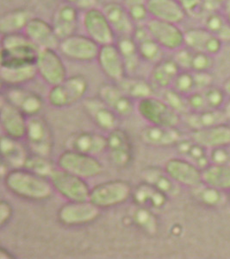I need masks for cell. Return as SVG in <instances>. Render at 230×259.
I'll list each match as a JSON object with an SVG mask.
<instances>
[{
    "mask_svg": "<svg viewBox=\"0 0 230 259\" xmlns=\"http://www.w3.org/2000/svg\"><path fill=\"white\" fill-rule=\"evenodd\" d=\"M182 70L174 58H163L153 65L150 73V82L159 89L171 88L174 81Z\"/></svg>",
    "mask_w": 230,
    "mask_h": 259,
    "instance_id": "4dcf8cb0",
    "label": "cell"
},
{
    "mask_svg": "<svg viewBox=\"0 0 230 259\" xmlns=\"http://www.w3.org/2000/svg\"><path fill=\"white\" fill-rule=\"evenodd\" d=\"M57 162L59 168L84 179L97 177L103 173V164L96 156L77 150L68 149L60 155Z\"/></svg>",
    "mask_w": 230,
    "mask_h": 259,
    "instance_id": "8992f818",
    "label": "cell"
},
{
    "mask_svg": "<svg viewBox=\"0 0 230 259\" xmlns=\"http://www.w3.org/2000/svg\"><path fill=\"white\" fill-rule=\"evenodd\" d=\"M7 91L3 95L6 100L20 110L27 118L36 116L43 109L44 102L35 92L22 87H6Z\"/></svg>",
    "mask_w": 230,
    "mask_h": 259,
    "instance_id": "ffe728a7",
    "label": "cell"
},
{
    "mask_svg": "<svg viewBox=\"0 0 230 259\" xmlns=\"http://www.w3.org/2000/svg\"><path fill=\"white\" fill-rule=\"evenodd\" d=\"M53 189L68 201H82L90 199L91 189L86 180L76 175L54 168L48 177Z\"/></svg>",
    "mask_w": 230,
    "mask_h": 259,
    "instance_id": "52a82bcc",
    "label": "cell"
},
{
    "mask_svg": "<svg viewBox=\"0 0 230 259\" xmlns=\"http://www.w3.org/2000/svg\"><path fill=\"white\" fill-rule=\"evenodd\" d=\"M190 112H198L207 109L206 102L203 92L196 91L186 96Z\"/></svg>",
    "mask_w": 230,
    "mask_h": 259,
    "instance_id": "f5cc1de1",
    "label": "cell"
},
{
    "mask_svg": "<svg viewBox=\"0 0 230 259\" xmlns=\"http://www.w3.org/2000/svg\"><path fill=\"white\" fill-rule=\"evenodd\" d=\"M215 64V56L192 50L188 70L192 72H211Z\"/></svg>",
    "mask_w": 230,
    "mask_h": 259,
    "instance_id": "7dc6e473",
    "label": "cell"
},
{
    "mask_svg": "<svg viewBox=\"0 0 230 259\" xmlns=\"http://www.w3.org/2000/svg\"><path fill=\"white\" fill-rule=\"evenodd\" d=\"M228 197H229V200H230V192L228 193Z\"/></svg>",
    "mask_w": 230,
    "mask_h": 259,
    "instance_id": "6125c7cd",
    "label": "cell"
},
{
    "mask_svg": "<svg viewBox=\"0 0 230 259\" xmlns=\"http://www.w3.org/2000/svg\"><path fill=\"white\" fill-rule=\"evenodd\" d=\"M101 208L91 200L68 201L58 211V220L68 227L90 224L100 216Z\"/></svg>",
    "mask_w": 230,
    "mask_h": 259,
    "instance_id": "7c38bea8",
    "label": "cell"
},
{
    "mask_svg": "<svg viewBox=\"0 0 230 259\" xmlns=\"http://www.w3.org/2000/svg\"><path fill=\"white\" fill-rule=\"evenodd\" d=\"M142 177L145 183L155 187L157 189L170 196H176L180 194V186L171 179L165 168L148 167L142 171Z\"/></svg>",
    "mask_w": 230,
    "mask_h": 259,
    "instance_id": "8d00e7d4",
    "label": "cell"
},
{
    "mask_svg": "<svg viewBox=\"0 0 230 259\" xmlns=\"http://www.w3.org/2000/svg\"><path fill=\"white\" fill-rule=\"evenodd\" d=\"M38 75L36 64L21 65L0 68L1 82L6 87H22Z\"/></svg>",
    "mask_w": 230,
    "mask_h": 259,
    "instance_id": "1f68e13d",
    "label": "cell"
},
{
    "mask_svg": "<svg viewBox=\"0 0 230 259\" xmlns=\"http://www.w3.org/2000/svg\"><path fill=\"white\" fill-rule=\"evenodd\" d=\"M100 46L84 34H74L60 42V54L74 62H92L97 59Z\"/></svg>",
    "mask_w": 230,
    "mask_h": 259,
    "instance_id": "30bf717a",
    "label": "cell"
},
{
    "mask_svg": "<svg viewBox=\"0 0 230 259\" xmlns=\"http://www.w3.org/2000/svg\"><path fill=\"white\" fill-rule=\"evenodd\" d=\"M221 88L224 90L227 97L230 98V75L225 79L222 85H221Z\"/></svg>",
    "mask_w": 230,
    "mask_h": 259,
    "instance_id": "94428289",
    "label": "cell"
},
{
    "mask_svg": "<svg viewBox=\"0 0 230 259\" xmlns=\"http://www.w3.org/2000/svg\"><path fill=\"white\" fill-rule=\"evenodd\" d=\"M63 2L74 6L79 11L83 12L98 7L99 0H63Z\"/></svg>",
    "mask_w": 230,
    "mask_h": 259,
    "instance_id": "9f6ffc18",
    "label": "cell"
},
{
    "mask_svg": "<svg viewBox=\"0 0 230 259\" xmlns=\"http://www.w3.org/2000/svg\"><path fill=\"white\" fill-rule=\"evenodd\" d=\"M186 124L192 130H199L228 122L222 109H207L190 112L183 115ZM230 123V122H229Z\"/></svg>",
    "mask_w": 230,
    "mask_h": 259,
    "instance_id": "d590c367",
    "label": "cell"
},
{
    "mask_svg": "<svg viewBox=\"0 0 230 259\" xmlns=\"http://www.w3.org/2000/svg\"><path fill=\"white\" fill-rule=\"evenodd\" d=\"M171 88L185 96L198 91L194 73L189 70L180 71V74L174 80Z\"/></svg>",
    "mask_w": 230,
    "mask_h": 259,
    "instance_id": "c3c4849f",
    "label": "cell"
},
{
    "mask_svg": "<svg viewBox=\"0 0 230 259\" xmlns=\"http://www.w3.org/2000/svg\"><path fill=\"white\" fill-rule=\"evenodd\" d=\"M35 16L30 10L18 8L4 13L0 18V32L4 35L24 33L27 24Z\"/></svg>",
    "mask_w": 230,
    "mask_h": 259,
    "instance_id": "e575fe53",
    "label": "cell"
},
{
    "mask_svg": "<svg viewBox=\"0 0 230 259\" xmlns=\"http://www.w3.org/2000/svg\"><path fill=\"white\" fill-rule=\"evenodd\" d=\"M0 122L6 136L16 139H24L25 137L28 122L26 115L13 106L3 95L0 100Z\"/></svg>",
    "mask_w": 230,
    "mask_h": 259,
    "instance_id": "2e32d148",
    "label": "cell"
},
{
    "mask_svg": "<svg viewBox=\"0 0 230 259\" xmlns=\"http://www.w3.org/2000/svg\"><path fill=\"white\" fill-rule=\"evenodd\" d=\"M106 151L110 162L118 168H126L134 159V147L125 131L115 128L106 137Z\"/></svg>",
    "mask_w": 230,
    "mask_h": 259,
    "instance_id": "5bb4252c",
    "label": "cell"
},
{
    "mask_svg": "<svg viewBox=\"0 0 230 259\" xmlns=\"http://www.w3.org/2000/svg\"><path fill=\"white\" fill-rule=\"evenodd\" d=\"M24 33L39 49L58 50L59 48L61 39L53 25L42 18L33 17L27 24Z\"/></svg>",
    "mask_w": 230,
    "mask_h": 259,
    "instance_id": "44dd1931",
    "label": "cell"
},
{
    "mask_svg": "<svg viewBox=\"0 0 230 259\" xmlns=\"http://www.w3.org/2000/svg\"><path fill=\"white\" fill-rule=\"evenodd\" d=\"M106 137L92 132L75 133L68 140V149L92 156L106 151Z\"/></svg>",
    "mask_w": 230,
    "mask_h": 259,
    "instance_id": "f1b7e54d",
    "label": "cell"
},
{
    "mask_svg": "<svg viewBox=\"0 0 230 259\" xmlns=\"http://www.w3.org/2000/svg\"><path fill=\"white\" fill-rule=\"evenodd\" d=\"M165 170L175 183L190 189L202 182V169L193 162L181 156L174 157L165 162Z\"/></svg>",
    "mask_w": 230,
    "mask_h": 259,
    "instance_id": "9a60e30c",
    "label": "cell"
},
{
    "mask_svg": "<svg viewBox=\"0 0 230 259\" xmlns=\"http://www.w3.org/2000/svg\"><path fill=\"white\" fill-rule=\"evenodd\" d=\"M98 96L120 117H129L136 108L133 99L126 95L119 85L115 84H103L99 89Z\"/></svg>",
    "mask_w": 230,
    "mask_h": 259,
    "instance_id": "7402d4cb",
    "label": "cell"
},
{
    "mask_svg": "<svg viewBox=\"0 0 230 259\" xmlns=\"http://www.w3.org/2000/svg\"><path fill=\"white\" fill-rule=\"evenodd\" d=\"M24 168L47 178L54 169L48 157L33 153L28 156Z\"/></svg>",
    "mask_w": 230,
    "mask_h": 259,
    "instance_id": "f6af8a7d",
    "label": "cell"
},
{
    "mask_svg": "<svg viewBox=\"0 0 230 259\" xmlns=\"http://www.w3.org/2000/svg\"><path fill=\"white\" fill-rule=\"evenodd\" d=\"M27 145L33 154L48 157L53 149V136L49 124L38 115L28 118L26 134Z\"/></svg>",
    "mask_w": 230,
    "mask_h": 259,
    "instance_id": "ba28073f",
    "label": "cell"
},
{
    "mask_svg": "<svg viewBox=\"0 0 230 259\" xmlns=\"http://www.w3.org/2000/svg\"><path fill=\"white\" fill-rule=\"evenodd\" d=\"M230 146L210 150V163L230 164Z\"/></svg>",
    "mask_w": 230,
    "mask_h": 259,
    "instance_id": "816d5d0a",
    "label": "cell"
},
{
    "mask_svg": "<svg viewBox=\"0 0 230 259\" xmlns=\"http://www.w3.org/2000/svg\"><path fill=\"white\" fill-rule=\"evenodd\" d=\"M132 198L136 205L157 210L164 208L167 205L169 196L144 182L136 187L132 194Z\"/></svg>",
    "mask_w": 230,
    "mask_h": 259,
    "instance_id": "f546056e",
    "label": "cell"
},
{
    "mask_svg": "<svg viewBox=\"0 0 230 259\" xmlns=\"http://www.w3.org/2000/svg\"><path fill=\"white\" fill-rule=\"evenodd\" d=\"M117 38L119 36L133 35L136 24L124 4L108 2L102 7Z\"/></svg>",
    "mask_w": 230,
    "mask_h": 259,
    "instance_id": "603a6c76",
    "label": "cell"
},
{
    "mask_svg": "<svg viewBox=\"0 0 230 259\" xmlns=\"http://www.w3.org/2000/svg\"><path fill=\"white\" fill-rule=\"evenodd\" d=\"M122 90L133 100H142L144 98L153 96V89L152 83L136 77H124L118 82Z\"/></svg>",
    "mask_w": 230,
    "mask_h": 259,
    "instance_id": "b9f144b4",
    "label": "cell"
},
{
    "mask_svg": "<svg viewBox=\"0 0 230 259\" xmlns=\"http://www.w3.org/2000/svg\"><path fill=\"white\" fill-rule=\"evenodd\" d=\"M203 27L217 35L221 41L230 42V25L221 12H204L202 16Z\"/></svg>",
    "mask_w": 230,
    "mask_h": 259,
    "instance_id": "ab89813d",
    "label": "cell"
},
{
    "mask_svg": "<svg viewBox=\"0 0 230 259\" xmlns=\"http://www.w3.org/2000/svg\"><path fill=\"white\" fill-rule=\"evenodd\" d=\"M198 91H203L214 84V78L210 72H193Z\"/></svg>",
    "mask_w": 230,
    "mask_h": 259,
    "instance_id": "db71d44e",
    "label": "cell"
},
{
    "mask_svg": "<svg viewBox=\"0 0 230 259\" xmlns=\"http://www.w3.org/2000/svg\"><path fill=\"white\" fill-rule=\"evenodd\" d=\"M183 139L177 127L158 126L146 127L141 133V139L145 145L153 147H170L175 146Z\"/></svg>",
    "mask_w": 230,
    "mask_h": 259,
    "instance_id": "4316f807",
    "label": "cell"
},
{
    "mask_svg": "<svg viewBox=\"0 0 230 259\" xmlns=\"http://www.w3.org/2000/svg\"><path fill=\"white\" fill-rule=\"evenodd\" d=\"M132 36L142 61L154 65L164 58V50L153 38L145 24L136 25Z\"/></svg>",
    "mask_w": 230,
    "mask_h": 259,
    "instance_id": "484cf974",
    "label": "cell"
},
{
    "mask_svg": "<svg viewBox=\"0 0 230 259\" xmlns=\"http://www.w3.org/2000/svg\"><path fill=\"white\" fill-rule=\"evenodd\" d=\"M136 109L140 116L152 125L178 127L181 123V115L174 111L162 99L150 97L138 100Z\"/></svg>",
    "mask_w": 230,
    "mask_h": 259,
    "instance_id": "277c9868",
    "label": "cell"
},
{
    "mask_svg": "<svg viewBox=\"0 0 230 259\" xmlns=\"http://www.w3.org/2000/svg\"><path fill=\"white\" fill-rule=\"evenodd\" d=\"M97 61L103 74L113 81L119 82L127 76L126 65L116 42L100 46Z\"/></svg>",
    "mask_w": 230,
    "mask_h": 259,
    "instance_id": "e0dca14e",
    "label": "cell"
},
{
    "mask_svg": "<svg viewBox=\"0 0 230 259\" xmlns=\"http://www.w3.org/2000/svg\"><path fill=\"white\" fill-rule=\"evenodd\" d=\"M36 67L38 75L51 87L62 83L68 78L67 67L57 50L40 49Z\"/></svg>",
    "mask_w": 230,
    "mask_h": 259,
    "instance_id": "8fae6325",
    "label": "cell"
},
{
    "mask_svg": "<svg viewBox=\"0 0 230 259\" xmlns=\"http://www.w3.org/2000/svg\"><path fill=\"white\" fill-rule=\"evenodd\" d=\"M195 200L203 206L210 208H220L229 200L227 192L201 183L192 189Z\"/></svg>",
    "mask_w": 230,
    "mask_h": 259,
    "instance_id": "f35d334b",
    "label": "cell"
},
{
    "mask_svg": "<svg viewBox=\"0 0 230 259\" xmlns=\"http://www.w3.org/2000/svg\"><path fill=\"white\" fill-rule=\"evenodd\" d=\"M145 25L163 50L175 52L185 46V31L179 24L150 18Z\"/></svg>",
    "mask_w": 230,
    "mask_h": 259,
    "instance_id": "4fadbf2b",
    "label": "cell"
},
{
    "mask_svg": "<svg viewBox=\"0 0 230 259\" xmlns=\"http://www.w3.org/2000/svg\"><path fill=\"white\" fill-rule=\"evenodd\" d=\"M227 0H204V12H221Z\"/></svg>",
    "mask_w": 230,
    "mask_h": 259,
    "instance_id": "6f0895ef",
    "label": "cell"
},
{
    "mask_svg": "<svg viewBox=\"0 0 230 259\" xmlns=\"http://www.w3.org/2000/svg\"><path fill=\"white\" fill-rule=\"evenodd\" d=\"M147 5L153 19L180 24L187 18L178 0H148Z\"/></svg>",
    "mask_w": 230,
    "mask_h": 259,
    "instance_id": "83f0119b",
    "label": "cell"
},
{
    "mask_svg": "<svg viewBox=\"0 0 230 259\" xmlns=\"http://www.w3.org/2000/svg\"><path fill=\"white\" fill-rule=\"evenodd\" d=\"M161 99L180 115H185L190 112L186 96L181 95L172 88L164 89Z\"/></svg>",
    "mask_w": 230,
    "mask_h": 259,
    "instance_id": "bcb514c9",
    "label": "cell"
},
{
    "mask_svg": "<svg viewBox=\"0 0 230 259\" xmlns=\"http://www.w3.org/2000/svg\"><path fill=\"white\" fill-rule=\"evenodd\" d=\"M0 257L2 259H12L14 258V255L7 250L6 248H0Z\"/></svg>",
    "mask_w": 230,
    "mask_h": 259,
    "instance_id": "91938a15",
    "label": "cell"
},
{
    "mask_svg": "<svg viewBox=\"0 0 230 259\" xmlns=\"http://www.w3.org/2000/svg\"><path fill=\"white\" fill-rule=\"evenodd\" d=\"M223 41L204 27L192 28L185 31V46L195 51L216 56L221 53Z\"/></svg>",
    "mask_w": 230,
    "mask_h": 259,
    "instance_id": "ac0fdd59",
    "label": "cell"
},
{
    "mask_svg": "<svg viewBox=\"0 0 230 259\" xmlns=\"http://www.w3.org/2000/svg\"><path fill=\"white\" fill-rule=\"evenodd\" d=\"M132 220L137 227L149 233H154L158 228V220L153 213V210L145 206L136 205L132 211Z\"/></svg>",
    "mask_w": 230,
    "mask_h": 259,
    "instance_id": "7bdbcfd3",
    "label": "cell"
},
{
    "mask_svg": "<svg viewBox=\"0 0 230 259\" xmlns=\"http://www.w3.org/2000/svg\"><path fill=\"white\" fill-rule=\"evenodd\" d=\"M6 189L25 200L41 201L52 196L53 185L47 177L24 168L11 169L4 177Z\"/></svg>",
    "mask_w": 230,
    "mask_h": 259,
    "instance_id": "6da1fadb",
    "label": "cell"
},
{
    "mask_svg": "<svg viewBox=\"0 0 230 259\" xmlns=\"http://www.w3.org/2000/svg\"><path fill=\"white\" fill-rule=\"evenodd\" d=\"M179 156L189 160L197 165L198 168L204 169L210 163V150L200 144L190 139H182L175 145Z\"/></svg>",
    "mask_w": 230,
    "mask_h": 259,
    "instance_id": "d6a6232c",
    "label": "cell"
},
{
    "mask_svg": "<svg viewBox=\"0 0 230 259\" xmlns=\"http://www.w3.org/2000/svg\"><path fill=\"white\" fill-rule=\"evenodd\" d=\"M133 189L124 180H113L99 183L91 189L90 199L101 209L119 206L132 197Z\"/></svg>",
    "mask_w": 230,
    "mask_h": 259,
    "instance_id": "5b68a950",
    "label": "cell"
},
{
    "mask_svg": "<svg viewBox=\"0 0 230 259\" xmlns=\"http://www.w3.org/2000/svg\"><path fill=\"white\" fill-rule=\"evenodd\" d=\"M191 138L208 150L227 147L230 146V123L226 122L204 129L194 130Z\"/></svg>",
    "mask_w": 230,
    "mask_h": 259,
    "instance_id": "cb8c5ba5",
    "label": "cell"
},
{
    "mask_svg": "<svg viewBox=\"0 0 230 259\" xmlns=\"http://www.w3.org/2000/svg\"><path fill=\"white\" fill-rule=\"evenodd\" d=\"M116 45L119 49L127 68V73H134L138 68L139 62L142 60L139 54L138 48L132 35L119 36L117 38Z\"/></svg>",
    "mask_w": 230,
    "mask_h": 259,
    "instance_id": "60d3db41",
    "label": "cell"
},
{
    "mask_svg": "<svg viewBox=\"0 0 230 259\" xmlns=\"http://www.w3.org/2000/svg\"><path fill=\"white\" fill-rule=\"evenodd\" d=\"M187 17L199 18L204 13V0H178Z\"/></svg>",
    "mask_w": 230,
    "mask_h": 259,
    "instance_id": "f907efd6",
    "label": "cell"
},
{
    "mask_svg": "<svg viewBox=\"0 0 230 259\" xmlns=\"http://www.w3.org/2000/svg\"><path fill=\"white\" fill-rule=\"evenodd\" d=\"M20 139H13L5 135L1 139L0 150L4 162L13 166L14 168H24L29 152L27 148L19 142Z\"/></svg>",
    "mask_w": 230,
    "mask_h": 259,
    "instance_id": "836d02e7",
    "label": "cell"
},
{
    "mask_svg": "<svg viewBox=\"0 0 230 259\" xmlns=\"http://www.w3.org/2000/svg\"><path fill=\"white\" fill-rule=\"evenodd\" d=\"M39 50L24 33L2 35L1 66L36 64Z\"/></svg>",
    "mask_w": 230,
    "mask_h": 259,
    "instance_id": "7a4b0ae2",
    "label": "cell"
},
{
    "mask_svg": "<svg viewBox=\"0 0 230 259\" xmlns=\"http://www.w3.org/2000/svg\"><path fill=\"white\" fill-rule=\"evenodd\" d=\"M222 14L224 16L225 19L227 20V24L230 25V0H227V3L225 5L223 9L221 10Z\"/></svg>",
    "mask_w": 230,
    "mask_h": 259,
    "instance_id": "680465c9",
    "label": "cell"
},
{
    "mask_svg": "<svg viewBox=\"0 0 230 259\" xmlns=\"http://www.w3.org/2000/svg\"><path fill=\"white\" fill-rule=\"evenodd\" d=\"M202 182L222 191L230 192V164L210 163L202 169Z\"/></svg>",
    "mask_w": 230,
    "mask_h": 259,
    "instance_id": "74e56055",
    "label": "cell"
},
{
    "mask_svg": "<svg viewBox=\"0 0 230 259\" xmlns=\"http://www.w3.org/2000/svg\"><path fill=\"white\" fill-rule=\"evenodd\" d=\"M81 24L85 34L99 46L117 41V35L102 8L96 7L83 12Z\"/></svg>",
    "mask_w": 230,
    "mask_h": 259,
    "instance_id": "9c48e42d",
    "label": "cell"
},
{
    "mask_svg": "<svg viewBox=\"0 0 230 259\" xmlns=\"http://www.w3.org/2000/svg\"><path fill=\"white\" fill-rule=\"evenodd\" d=\"M13 215L12 206L7 200L0 201V226L4 227L11 221Z\"/></svg>",
    "mask_w": 230,
    "mask_h": 259,
    "instance_id": "11a10c76",
    "label": "cell"
},
{
    "mask_svg": "<svg viewBox=\"0 0 230 259\" xmlns=\"http://www.w3.org/2000/svg\"><path fill=\"white\" fill-rule=\"evenodd\" d=\"M83 106L89 117L100 129L110 132L118 127V115L99 96L86 99Z\"/></svg>",
    "mask_w": 230,
    "mask_h": 259,
    "instance_id": "d4e9b609",
    "label": "cell"
},
{
    "mask_svg": "<svg viewBox=\"0 0 230 259\" xmlns=\"http://www.w3.org/2000/svg\"><path fill=\"white\" fill-rule=\"evenodd\" d=\"M147 1L148 0H124V6L136 25L145 24L150 19Z\"/></svg>",
    "mask_w": 230,
    "mask_h": 259,
    "instance_id": "ee69618b",
    "label": "cell"
},
{
    "mask_svg": "<svg viewBox=\"0 0 230 259\" xmlns=\"http://www.w3.org/2000/svg\"><path fill=\"white\" fill-rule=\"evenodd\" d=\"M80 12L74 6L66 2L60 4L54 10L51 24L61 40L76 34L81 22Z\"/></svg>",
    "mask_w": 230,
    "mask_h": 259,
    "instance_id": "d6986e66",
    "label": "cell"
},
{
    "mask_svg": "<svg viewBox=\"0 0 230 259\" xmlns=\"http://www.w3.org/2000/svg\"><path fill=\"white\" fill-rule=\"evenodd\" d=\"M202 92L209 109H222L228 99L222 88L214 84Z\"/></svg>",
    "mask_w": 230,
    "mask_h": 259,
    "instance_id": "681fc988",
    "label": "cell"
},
{
    "mask_svg": "<svg viewBox=\"0 0 230 259\" xmlns=\"http://www.w3.org/2000/svg\"><path fill=\"white\" fill-rule=\"evenodd\" d=\"M89 83L85 76L76 74L68 77L65 80L51 87L47 100L55 108H65L74 106L86 96Z\"/></svg>",
    "mask_w": 230,
    "mask_h": 259,
    "instance_id": "3957f363",
    "label": "cell"
}]
</instances>
